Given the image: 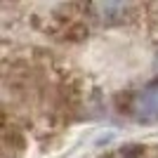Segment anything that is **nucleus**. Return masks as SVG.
Returning a JSON list of instances; mask_svg holds the SVG:
<instances>
[{"label": "nucleus", "instance_id": "nucleus-2", "mask_svg": "<svg viewBox=\"0 0 158 158\" xmlns=\"http://www.w3.org/2000/svg\"><path fill=\"white\" fill-rule=\"evenodd\" d=\"M132 5H135V0H92L90 10L99 21L116 24V21H123L132 12Z\"/></svg>", "mask_w": 158, "mask_h": 158}, {"label": "nucleus", "instance_id": "nucleus-1", "mask_svg": "<svg viewBox=\"0 0 158 158\" xmlns=\"http://www.w3.org/2000/svg\"><path fill=\"white\" fill-rule=\"evenodd\" d=\"M130 116L144 125L158 123V83L144 85L130 102Z\"/></svg>", "mask_w": 158, "mask_h": 158}]
</instances>
